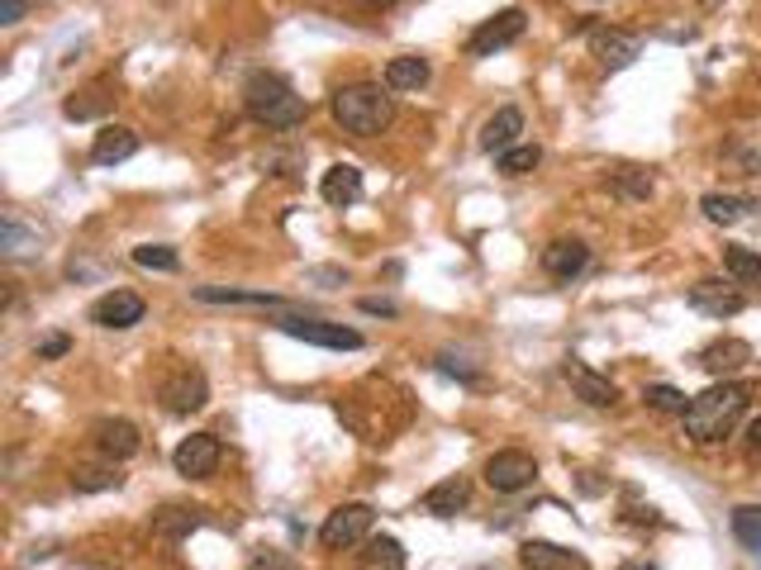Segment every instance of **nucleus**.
I'll return each mask as SVG.
<instances>
[{
    "mask_svg": "<svg viewBox=\"0 0 761 570\" xmlns=\"http://www.w3.org/2000/svg\"><path fill=\"white\" fill-rule=\"evenodd\" d=\"M748 386H738V380H723V386H709L705 394H695L686 404V437L700 442V447H713V442H723L733 428L742 423L748 414Z\"/></svg>",
    "mask_w": 761,
    "mask_h": 570,
    "instance_id": "1",
    "label": "nucleus"
},
{
    "mask_svg": "<svg viewBox=\"0 0 761 570\" xmlns=\"http://www.w3.org/2000/svg\"><path fill=\"white\" fill-rule=\"evenodd\" d=\"M243 109L248 119H258L262 129H277V134H291L305 124V101L295 95V86L277 72H252L243 82Z\"/></svg>",
    "mask_w": 761,
    "mask_h": 570,
    "instance_id": "2",
    "label": "nucleus"
},
{
    "mask_svg": "<svg viewBox=\"0 0 761 570\" xmlns=\"http://www.w3.org/2000/svg\"><path fill=\"white\" fill-rule=\"evenodd\" d=\"M329 109H333V119H338V129L353 134V138H376V134H386L390 119H395L390 91L376 86V82L338 86V91H333V101H329Z\"/></svg>",
    "mask_w": 761,
    "mask_h": 570,
    "instance_id": "3",
    "label": "nucleus"
},
{
    "mask_svg": "<svg viewBox=\"0 0 761 570\" xmlns=\"http://www.w3.org/2000/svg\"><path fill=\"white\" fill-rule=\"evenodd\" d=\"M277 328L285 338H300V342H314V347H333V352H357L362 347V332L357 328H343V324H329V319H300V314H281Z\"/></svg>",
    "mask_w": 761,
    "mask_h": 570,
    "instance_id": "4",
    "label": "nucleus"
},
{
    "mask_svg": "<svg viewBox=\"0 0 761 570\" xmlns=\"http://www.w3.org/2000/svg\"><path fill=\"white\" fill-rule=\"evenodd\" d=\"M219 462H225V447H219L215 433H190L177 442V452H171V466H177V475H186V481H210Z\"/></svg>",
    "mask_w": 761,
    "mask_h": 570,
    "instance_id": "5",
    "label": "nucleus"
},
{
    "mask_svg": "<svg viewBox=\"0 0 761 570\" xmlns=\"http://www.w3.org/2000/svg\"><path fill=\"white\" fill-rule=\"evenodd\" d=\"M523 24H529V14H523L519 6L490 14V20L467 39V53H471V57H496L500 48H510V43L523 39Z\"/></svg>",
    "mask_w": 761,
    "mask_h": 570,
    "instance_id": "6",
    "label": "nucleus"
},
{
    "mask_svg": "<svg viewBox=\"0 0 761 570\" xmlns=\"http://www.w3.org/2000/svg\"><path fill=\"white\" fill-rule=\"evenodd\" d=\"M533 481H538V462L519 447H504L486 462V485L496 489V495H519V489H529Z\"/></svg>",
    "mask_w": 761,
    "mask_h": 570,
    "instance_id": "7",
    "label": "nucleus"
},
{
    "mask_svg": "<svg viewBox=\"0 0 761 570\" xmlns=\"http://www.w3.org/2000/svg\"><path fill=\"white\" fill-rule=\"evenodd\" d=\"M157 394H163L167 414H196V409H205V400H210V380H205L200 367H177L163 380Z\"/></svg>",
    "mask_w": 761,
    "mask_h": 570,
    "instance_id": "8",
    "label": "nucleus"
},
{
    "mask_svg": "<svg viewBox=\"0 0 761 570\" xmlns=\"http://www.w3.org/2000/svg\"><path fill=\"white\" fill-rule=\"evenodd\" d=\"M372 509L367 504H343V509H333L329 518H324V528H320V542L329 547V551H343V547H357L362 537L372 532Z\"/></svg>",
    "mask_w": 761,
    "mask_h": 570,
    "instance_id": "9",
    "label": "nucleus"
},
{
    "mask_svg": "<svg viewBox=\"0 0 761 570\" xmlns=\"http://www.w3.org/2000/svg\"><path fill=\"white\" fill-rule=\"evenodd\" d=\"M686 299H690V309L709 314V319H733V314H742V305H748V299H742V295L733 291V285H728V281H719V276L695 281Z\"/></svg>",
    "mask_w": 761,
    "mask_h": 570,
    "instance_id": "10",
    "label": "nucleus"
},
{
    "mask_svg": "<svg viewBox=\"0 0 761 570\" xmlns=\"http://www.w3.org/2000/svg\"><path fill=\"white\" fill-rule=\"evenodd\" d=\"M143 314H148V305H143L134 291H110L91 305V324L95 328H134V324H143Z\"/></svg>",
    "mask_w": 761,
    "mask_h": 570,
    "instance_id": "11",
    "label": "nucleus"
},
{
    "mask_svg": "<svg viewBox=\"0 0 761 570\" xmlns=\"http://www.w3.org/2000/svg\"><path fill=\"white\" fill-rule=\"evenodd\" d=\"M562 376H566V386L576 390V400H585L591 409H614V404H618V386H614L609 376L591 371L585 361H566Z\"/></svg>",
    "mask_w": 761,
    "mask_h": 570,
    "instance_id": "12",
    "label": "nucleus"
},
{
    "mask_svg": "<svg viewBox=\"0 0 761 570\" xmlns=\"http://www.w3.org/2000/svg\"><path fill=\"white\" fill-rule=\"evenodd\" d=\"M585 43H591V53L605 62V67H628V62H638V53H643V39L638 34H618V29H585Z\"/></svg>",
    "mask_w": 761,
    "mask_h": 570,
    "instance_id": "13",
    "label": "nucleus"
},
{
    "mask_svg": "<svg viewBox=\"0 0 761 570\" xmlns=\"http://www.w3.org/2000/svg\"><path fill=\"white\" fill-rule=\"evenodd\" d=\"M95 447H101V456H110V462H129V456H138L143 447V433L129 423V419H101L91 428Z\"/></svg>",
    "mask_w": 761,
    "mask_h": 570,
    "instance_id": "14",
    "label": "nucleus"
},
{
    "mask_svg": "<svg viewBox=\"0 0 761 570\" xmlns=\"http://www.w3.org/2000/svg\"><path fill=\"white\" fill-rule=\"evenodd\" d=\"M585 266H591V247H585L581 238H557V243L543 247V272L552 281H571V276H581Z\"/></svg>",
    "mask_w": 761,
    "mask_h": 570,
    "instance_id": "15",
    "label": "nucleus"
},
{
    "mask_svg": "<svg viewBox=\"0 0 761 570\" xmlns=\"http://www.w3.org/2000/svg\"><path fill=\"white\" fill-rule=\"evenodd\" d=\"M134 152H138V134L124 129V124H105L91 142V162L95 167H119V162H129Z\"/></svg>",
    "mask_w": 761,
    "mask_h": 570,
    "instance_id": "16",
    "label": "nucleus"
},
{
    "mask_svg": "<svg viewBox=\"0 0 761 570\" xmlns=\"http://www.w3.org/2000/svg\"><path fill=\"white\" fill-rule=\"evenodd\" d=\"M467 504H471V481H467V475H448V481H438V485L424 495V514L452 518V514H462Z\"/></svg>",
    "mask_w": 761,
    "mask_h": 570,
    "instance_id": "17",
    "label": "nucleus"
},
{
    "mask_svg": "<svg viewBox=\"0 0 761 570\" xmlns=\"http://www.w3.org/2000/svg\"><path fill=\"white\" fill-rule=\"evenodd\" d=\"M200 305H258V309H285V295L272 291H233V285H196L190 291Z\"/></svg>",
    "mask_w": 761,
    "mask_h": 570,
    "instance_id": "18",
    "label": "nucleus"
},
{
    "mask_svg": "<svg viewBox=\"0 0 761 570\" xmlns=\"http://www.w3.org/2000/svg\"><path fill=\"white\" fill-rule=\"evenodd\" d=\"M519 134H523V115L514 105H504V109H496V115L486 119V129H481V148L486 152H510L514 142H519Z\"/></svg>",
    "mask_w": 761,
    "mask_h": 570,
    "instance_id": "19",
    "label": "nucleus"
},
{
    "mask_svg": "<svg viewBox=\"0 0 761 570\" xmlns=\"http://www.w3.org/2000/svg\"><path fill=\"white\" fill-rule=\"evenodd\" d=\"M320 196L333 204V210H343V204H357V200H362V171H357L353 162L329 167L324 181H320Z\"/></svg>",
    "mask_w": 761,
    "mask_h": 570,
    "instance_id": "20",
    "label": "nucleus"
},
{
    "mask_svg": "<svg viewBox=\"0 0 761 570\" xmlns=\"http://www.w3.org/2000/svg\"><path fill=\"white\" fill-rule=\"evenodd\" d=\"M752 361V347L742 342V338H719V342H709L705 352H700V367L709 376H728V371H742Z\"/></svg>",
    "mask_w": 761,
    "mask_h": 570,
    "instance_id": "21",
    "label": "nucleus"
},
{
    "mask_svg": "<svg viewBox=\"0 0 761 570\" xmlns=\"http://www.w3.org/2000/svg\"><path fill=\"white\" fill-rule=\"evenodd\" d=\"M428 76H434V67H428V57H419V53L386 62V91H419V86H428Z\"/></svg>",
    "mask_w": 761,
    "mask_h": 570,
    "instance_id": "22",
    "label": "nucleus"
},
{
    "mask_svg": "<svg viewBox=\"0 0 761 570\" xmlns=\"http://www.w3.org/2000/svg\"><path fill=\"white\" fill-rule=\"evenodd\" d=\"M519 561H523V570H571V566H581L576 551H566L557 542H523Z\"/></svg>",
    "mask_w": 761,
    "mask_h": 570,
    "instance_id": "23",
    "label": "nucleus"
},
{
    "mask_svg": "<svg viewBox=\"0 0 761 570\" xmlns=\"http://www.w3.org/2000/svg\"><path fill=\"white\" fill-rule=\"evenodd\" d=\"M700 210H705V219H709V224H738V219L742 214H748V210H761V204L757 200H738V196H723V190H709V196L700 200Z\"/></svg>",
    "mask_w": 761,
    "mask_h": 570,
    "instance_id": "24",
    "label": "nucleus"
},
{
    "mask_svg": "<svg viewBox=\"0 0 761 570\" xmlns=\"http://www.w3.org/2000/svg\"><path fill=\"white\" fill-rule=\"evenodd\" d=\"M205 522V509H163L153 518V532L167 537V542H186L190 532H196Z\"/></svg>",
    "mask_w": 761,
    "mask_h": 570,
    "instance_id": "25",
    "label": "nucleus"
},
{
    "mask_svg": "<svg viewBox=\"0 0 761 570\" xmlns=\"http://www.w3.org/2000/svg\"><path fill=\"white\" fill-rule=\"evenodd\" d=\"M124 475H119V462L110 466H76L72 471V489L76 495H101V489H119Z\"/></svg>",
    "mask_w": 761,
    "mask_h": 570,
    "instance_id": "26",
    "label": "nucleus"
},
{
    "mask_svg": "<svg viewBox=\"0 0 761 570\" xmlns=\"http://www.w3.org/2000/svg\"><path fill=\"white\" fill-rule=\"evenodd\" d=\"M362 570H405V547L395 537H372L362 551Z\"/></svg>",
    "mask_w": 761,
    "mask_h": 570,
    "instance_id": "27",
    "label": "nucleus"
},
{
    "mask_svg": "<svg viewBox=\"0 0 761 570\" xmlns=\"http://www.w3.org/2000/svg\"><path fill=\"white\" fill-rule=\"evenodd\" d=\"M723 272L738 285H761V252L752 247H723Z\"/></svg>",
    "mask_w": 761,
    "mask_h": 570,
    "instance_id": "28",
    "label": "nucleus"
},
{
    "mask_svg": "<svg viewBox=\"0 0 761 570\" xmlns=\"http://www.w3.org/2000/svg\"><path fill=\"white\" fill-rule=\"evenodd\" d=\"M34 247H39V233H29L20 219L6 214V224H0V252H6V257H29Z\"/></svg>",
    "mask_w": 761,
    "mask_h": 570,
    "instance_id": "29",
    "label": "nucleus"
},
{
    "mask_svg": "<svg viewBox=\"0 0 761 570\" xmlns=\"http://www.w3.org/2000/svg\"><path fill=\"white\" fill-rule=\"evenodd\" d=\"M733 537L761 557V504H738L733 509Z\"/></svg>",
    "mask_w": 761,
    "mask_h": 570,
    "instance_id": "30",
    "label": "nucleus"
},
{
    "mask_svg": "<svg viewBox=\"0 0 761 570\" xmlns=\"http://www.w3.org/2000/svg\"><path fill=\"white\" fill-rule=\"evenodd\" d=\"M538 162H543V148H538V142H514L510 152H500V171H504V177H529Z\"/></svg>",
    "mask_w": 761,
    "mask_h": 570,
    "instance_id": "31",
    "label": "nucleus"
},
{
    "mask_svg": "<svg viewBox=\"0 0 761 570\" xmlns=\"http://www.w3.org/2000/svg\"><path fill=\"white\" fill-rule=\"evenodd\" d=\"M134 262L148 266V272H177V266H181V252L167 247V243H143V247H134Z\"/></svg>",
    "mask_w": 761,
    "mask_h": 570,
    "instance_id": "32",
    "label": "nucleus"
},
{
    "mask_svg": "<svg viewBox=\"0 0 761 570\" xmlns=\"http://www.w3.org/2000/svg\"><path fill=\"white\" fill-rule=\"evenodd\" d=\"M115 105V95H105V91H86V95H72L67 105V119H95V115H105V109Z\"/></svg>",
    "mask_w": 761,
    "mask_h": 570,
    "instance_id": "33",
    "label": "nucleus"
},
{
    "mask_svg": "<svg viewBox=\"0 0 761 570\" xmlns=\"http://www.w3.org/2000/svg\"><path fill=\"white\" fill-rule=\"evenodd\" d=\"M643 400H647V409H657V414H686V404H690L676 386H647Z\"/></svg>",
    "mask_w": 761,
    "mask_h": 570,
    "instance_id": "34",
    "label": "nucleus"
},
{
    "mask_svg": "<svg viewBox=\"0 0 761 570\" xmlns=\"http://www.w3.org/2000/svg\"><path fill=\"white\" fill-rule=\"evenodd\" d=\"M618 181L628 186V196H633V200L653 196V177H647V171H638V167H624V171H618Z\"/></svg>",
    "mask_w": 761,
    "mask_h": 570,
    "instance_id": "35",
    "label": "nucleus"
},
{
    "mask_svg": "<svg viewBox=\"0 0 761 570\" xmlns=\"http://www.w3.org/2000/svg\"><path fill=\"white\" fill-rule=\"evenodd\" d=\"M67 352H72V338H62V332H53V338L39 342V361H58V357H67Z\"/></svg>",
    "mask_w": 761,
    "mask_h": 570,
    "instance_id": "36",
    "label": "nucleus"
},
{
    "mask_svg": "<svg viewBox=\"0 0 761 570\" xmlns=\"http://www.w3.org/2000/svg\"><path fill=\"white\" fill-rule=\"evenodd\" d=\"M438 371H448V376H462L467 386H481V376H476V371H467V367H457V357H452V352H442V357H438Z\"/></svg>",
    "mask_w": 761,
    "mask_h": 570,
    "instance_id": "37",
    "label": "nucleus"
},
{
    "mask_svg": "<svg viewBox=\"0 0 761 570\" xmlns=\"http://www.w3.org/2000/svg\"><path fill=\"white\" fill-rule=\"evenodd\" d=\"M29 10V0H0V24H20Z\"/></svg>",
    "mask_w": 761,
    "mask_h": 570,
    "instance_id": "38",
    "label": "nucleus"
},
{
    "mask_svg": "<svg viewBox=\"0 0 761 570\" xmlns=\"http://www.w3.org/2000/svg\"><path fill=\"white\" fill-rule=\"evenodd\" d=\"M362 314H380V319H395L400 309H395L390 299H362Z\"/></svg>",
    "mask_w": 761,
    "mask_h": 570,
    "instance_id": "39",
    "label": "nucleus"
},
{
    "mask_svg": "<svg viewBox=\"0 0 761 570\" xmlns=\"http://www.w3.org/2000/svg\"><path fill=\"white\" fill-rule=\"evenodd\" d=\"M347 6H357V10H395L400 0H347Z\"/></svg>",
    "mask_w": 761,
    "mask_h": 570,
    "instance_id": "40",
    "label": "nucleus"
},
{
    "mask_svg": "<svg viewBox=\"0 0 761 570\" xmlns=\"http://www.w3.org/2000/svg\"><path fill=\"white\" fill-rule=\"evenodd\" d=\"M748 447L761 456V419H752V423H748Z\"/></svg>",
    "mask_w": 761,
    "mask_h": 570,
    "instance_id": "41",
    "label": "nucleus"
},
{
    "mask_svg": "<svg viewBox=\"0 0 761 570\" xmlns=\"http://www.w3.org/2000/svg\"><path fill=\"white\" fill-rule=\"evenodd\" d=\"M258 566H262V570H291V566H285V561H277V557H262Z\"/></svg>",
    "mask_w": 761,
    "mask_h": 570,
    "instance_id": "42",
    "label": "nucleus"
},
{
    "mask_svg": "<svg viewBox=\"0 0 761 570\" xmlns=\"http://www.w3.org/2000/svg\"><path fill=\"white\" fill-rule=\"evenodd\" d=\"M618 570H657L653 561H647V566H638V561H628V566H618Z\"/></svg>",
    "mask_w": 761,
    "mask_h": 570,
    "instance_id": "43",
    "label": "nucleus"
},
{
    "mask_svg": "<svg viewBox=\"0 0 761 570\" xmlns=\"http://www.w3.org/2000/svg\"><path fill=\"white\" fill-rule=\"evenodd\" d=\"M700 6H719V0H700Z\"/></svg>",
    "mask_w": 761,
    "mask_h": 570,
    "instance_id": "44",
    "label": "nucleus"
}]
</instances>
